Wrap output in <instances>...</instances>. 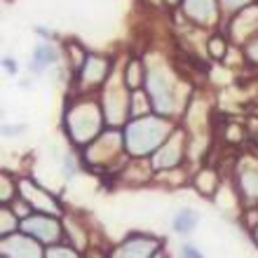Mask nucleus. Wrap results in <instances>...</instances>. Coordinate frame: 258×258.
<instances>
[{"mask_svg":"<svg viewBox=\"0 0 258 258\" xmlns=\"http://www.w3.org/2000/svg\"><path fill=\"white\" fill-rule=\"evenodd\" d=\"M54 49H49V47H40L38 49V61L33 63V68H42V66H47V63L54 61Z\"/></svg>","mask_w":258,"mask_h":258,"instance_id":"obj_1","label":"nucleus"},{"mask_svg":"<svg viewBox=\"0 0 258 258\" xmlns=\"http://www.w3.org/2000/svg\"><path fill=\"white\" fill-rule=\"evenodd\" d=\"M188 218H195V214H190V211H183V214H181V216H178L176 221H174V225H176V230H181V232H188V230H190V225L185 223Z\"/></svg>","mask_w":258,"mask_h":258,"instance_id":"obj_2","label":"nucleus"},{"mask_svg":"<svg viewBox=\"0 0 258 258\" xmlns=\"http://www.w3.org/2000/svg\"><path fill=\"white\" fill-rule=\"evenodd\" d=\"M183 258H202V256H200L192 246H185V249H183Z\"/></svg>","mask_w":258,"mask_h":258,"instance_id":"obj_3","label":"nucleus"}]
</instances>
